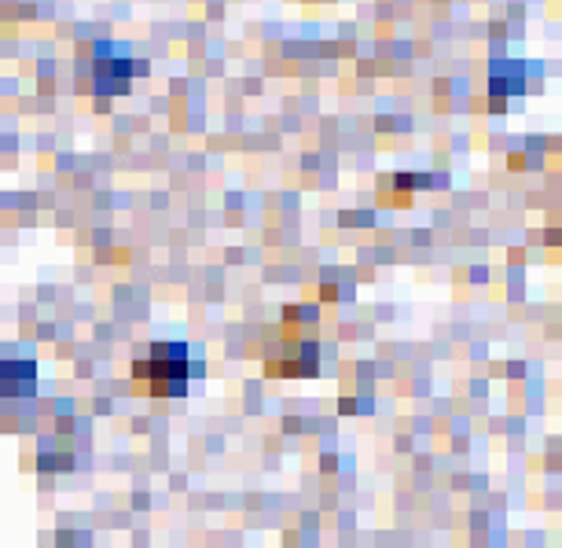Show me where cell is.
Returning a JSON list of instances; mask_svg holds the SVG:
<instances>
[{"label":"cell","mask_w":562,"mask_h":548,"mask_svg":"<svg viewBox=\"0 0 562 548\" xmlns=\"http://www.w3.org/2000/svg\"><path fill=\"white\" fill-rule=\"evenodd\" d=\"M192 376H203V361H195L184 343H151V350L133 365V387L151 398L184 394Z\"/></svg>","instance_id":"1"},{"label":"cell","mask_w":562,"mask_h":548,"mask_svg":"<svg viewBox=\"0 0 562 548\" xmlns=\"http://www.w3.org/2000/svg\"><path fill=\"white\" fill-rule=\"evenodd\" d=\"M114 45H100L97 48V67H92V89H97V97H122V92H130L133 86V59L125 56H111Z\"/></svg>","instance_id":"2"},{"label":"cell","mask_w":562,"mask_h":548,"mask_svg":"<svg viewBox=\"0 0 562 548\" xmlns=\"http://www.w3.org/2000/svg\"><path fill=\"white\" fill-rule=\"evenodd\" d=\"M37 390V365L34 361H4L0 365V394L30 398Z\"/></svg>","instance_id":"3"}]
</instances>
